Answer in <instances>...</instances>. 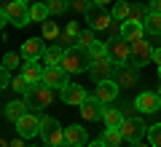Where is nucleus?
Returning a JSON list of instances; mask_svg holds the SVG:
<instances>
[{"label": "nucleus", "instance_id": "nucleus-1", "mask_svg": "<svg viewBox=\"0 0 161 147\" xmlns=\"http://www.w3.org/2000/svg\"><path fill=\"white\" fill-rule=\"evenodd\" d=\"M59 67L64 72H73V75L89 72V67H92V51L83 48V45H70V48H64V56H62Z\"/></svg>", "mask_w": 161, "mask_h": 147}, {"label": "nucleus", "instance_id": "nucleus-2", "mask_svg": "<svg viewBox=\"0 0 161 147\" xmlns=\"http://www.w3.org/2000/svg\"><path fill=\"white\" fill-rule=\"evenodd\" d=\"M24 102H27L30 110H46L54 102V88H48L43 83H32L27 88V94H24Z\"/></svg>", "mask_w": 161, "mask_h": 147}, {"label": "nucleus", "instance_id": "nucleus-3", "mask_svg": "<svg viewBox=\"0 0 161 147\" xmlns=\"http://www.w3.org/2000/svg\"><path fill=\"white\" fill-rule=\"evenodd\" d=\"M121 136L126 142H142V136H148V126H145L142 118H137V115H124V120H121Z\"/></svg>", "mask_w": 161, "mask_h": 147}, {"label": "nucleus", "instance_id": "nucleus-4", "mask_svg": "<svg viewBox=\"0 0 161 147\" xmlns=\"http://www.w3.org/2000/svg\"><path fill=\"white\" fill-rule=\"evenodd\" d=\"M115 67L118 64L113 62V59L105 54V56H97V59H92V67H89V75H92V80L94 83H102V80H110L115 75Z\"/></svg>", "mask_w": 161, "mask_h": 147}, {"label": "nucleus", "instance_id": "nucleus-5", "mask_svg": "<svg viewBox=\"0 0 161 147\" xmlns=\"http://www.w3.org/2000/svg\"><path fill=\"white\" fill-rule=\"evenodd\" d=\"M40 136H43L46 147L48 144H62L64 142V129L57 118H40Z\"/></svg>", "mask_w": 161, "mask_h": 147}, {"label": "nucleus", "instance_id": "nucleus-6", "mask_svg": "<svg viewBox=\"0 0 161 147\" xmlns=\"http://www.w3.org/2000/svg\"><path fill=\"white\" fill-rule=\"evenodd\" d=\"M105 48H108V56L113 59L115 64H129V56H132V43H126V40L121 38H110L108 43H105Z\"/></svg>", "mask_w": 161, "mask_h": 147}, {"label": "nucleus", "instance_id": "nucleus-7", "mask_svg": "<svg viewBox=\"0 0 161 147\" xmlns=\"http://www.w3.org/2000/svg\"><path fill=\"white\" fill-rule=\"evenodd\" d=\"M83 16H86V22H89V29H94V32L110 29V22H113V13H108L102 6H97V3H92V8H89Z\"/></svg>", "mask_w": 161, "mask_h": 147}, {"label": "nucleus", "instance_id": "nucleus-8", "mask_svg": "<svg viewBox=\"0 0 161 147\" xmlns=\"http://www.w3.org/2000/svg\"><path fill=\"white\" fill-rule=\"evenodd\" d=\"M6 13H8V22L14 27H27L32 19H30V6L27 3H19V0H11L6 3Z\"/></svg>", "mask_w": 161, "mask_h": 147}, {"label": "nucleus", "instance_id": "nucleus-9", "mask_svg": "<svg viewBox=\"0 0 161 147\" xmlns=\"http://www.w3.org/2000/svg\"><path fill=\"white\" fill-rule=\"evenodd\" d=\"M14 126H16V131H19V136H22V139L40 136V118H38V115H32V113H24Z\"/></svg>", "mask_w": 161, "mask_h": 147}, {"label": "nucleus", "instance_id": "nucleus-10", "mask_svg": "<svg viewBox=\"0 0 161 147\" xmlns=\"http://www.w3.org/2000/svg\"><path fill=\"white\" fill-rule=\"evenodd\" d=\"M150 56H153V45L148 43V40H137V43H132V56H129V64H134V67H145V64H150Z\"/></svg>", "mask_w": 161, "mask_h": 147}, {"label": "nucleus", "instance_id": "nucleus-11", "mask_svg": "<svg viewBox=\"0 0 161 147\" xmlns=\"http://www.w3.org/2000/svg\"><path fill=\"white\" fill-rule=\"evenodd\" d=\"M67 75H70V72H64L59 64H48V67L43 70V80H40V83L48 86V88H64V86L70 83Z\"/></svg>", "mask_w": 161, "mask_h": 147}, {"label": "nucleus", "instance_id": "nucleus-12", "mask_svg": "<svg viewBox=\"0 0 161 147\" xmlns=\"http://www.w3.org/2000/svg\"><path fill=\"white\" fill-rule=\"evenodd\" d=\"M59 96H62V102L70 104V107H80V104L86 102V91H83V86L78 83H67L64 88H59Z\"/></svg>", "mask_w": 161, "mask_h": 147}, {"label": "nucleus", "instance_id": "nucleus-13", "mask_svg": "<svg viewBox=\"0 0 161 147\" xmlns=\"http://www.w3.org/2000/svg\"><path fill=\"white\" fill-rule=\"evenodd\" d=\"M113 80L118 83V88H132V86H137V80H140L137 67H134V64H118Z\"/></svg>", "mask_w": 161, "mask_h": 147}, {"label": "nucleus", "instance_id": "nucleus-14", "mask_svg": "<svg viewBox=\"0 0 161 147\" xmlns=\"http://www.w3.org/2000/svg\"><path fill=\"white\" fill-rule=\"evenodd\" d=\"M43 51H46V45H43L40 38H30V40L22 43V59L24 62H38L43 56Z\"/></svg>", "mask_w": 161, "mask_h": 147}, {"label": "nucleus", "instance_id": "nucleus-15", "mask_svg": "<svg viewBox=\"0 0 161 147\" xmlns=\"http://www.w3.org/2000/svg\"><path fill=\"white\" fill-rule=\"evenodd\" d=\"M118 35L126 43H137V40H142V35H145V27L140 22H132V19H126V22H121V29H118Z\"/></svg>", "mask_w": 161, "mask_h": 147}, {"label": "nucleus", "instance_id": "nucleus-16", "mask_svg": "<svg viewBox=\"0 0 161 147\" xmlns=\"http://www.w3.org/2000/svg\"><path fill=\"white\" fill-rule=\"evenodd\" d=\"M94 96H97L102 104H113V99L118 96V83H115L113 78H110V80H102V83H97Z\"/></svg>", "mask_w": 161, "mask_h": 147}, {"label": "nucleus", "instance_id": "nucleus-17", "mask_svg": "<svg viewBox=\"0 0 161 147\" xmlns=\"http://www.w3.org/2000/svg\"><path fill=\"white\" fill-rule=\"evenodd\" d=\"M102 113H105V104L99 102L94 94H89L86 102L80 104V115H83L86 120H97V118H102Z\"/></svg>", "mask_w": 161, "mask_h": 147}, {"label": "nucleus", "instance_id": "nucleus-18", "mask_svg": "<svg viewBox=\"0 0 161 147\" xmlns=\"http://www.w3.org/2000/svg\"><path fill=\"white\" fill-rule=\"evenodd\" d=\"M134 107H137L140 113H156V110H161V99H158V94H153V91H142V94H137Z\"/></svg>", "mask_w": 161, "mask_h": 147}, {"label": "nucleus", "instance_id": "nucleus-19", "mask_svg": "<svg viewBox=\"0 0 161 147\" xmlns=\"http://www.w3.org/2000/svg\"><path fill=\"white\" fill-rule=\"evenodd\" d=\"M64 142L67 144H73V147H86L89 144V134H86V129L83 126H67L64 129Z\"/></svg>", "mask_w": 161, "mask_h": 147}, {"label": "nucleus", "instance_id": "nucleus-20", "mask_svg": "<svg viewBox=\"0 0 161 147\" xmlns=\"http://www.w3.org/2000/svg\"><path fill=\"white\" fill-rule=\"evenodd\" d=\"M22 75L27 78L30 86H32V83H40V80H43V67H40L38 62H24V64H22Z\"/></svg>", "mask_w": 161, "mask_h": 147}, {"label": "nucleus", "instance_id": "nucleus-21", "mask_svg": "<svg viewBox=\"0 0 161 147\" xmlns=\"http://www.w3.org/2000/svg\"><path fill=\"white\" fill-rule=\"evenodd\" d=\"M24 113H27V102H24V99H14V102L6 104V118L14 120V123H16Z\"/></svg>", "mask_w": 161, "mask_h": 147}, {"label": "nucleus", "instance_id": "nucleus-22", "mask_svg": "<svg viewBox=\"0 0 161 147\" xmlns=\"http://www.w3.org/2000/svg\"><path fill=\"white\" fill-rule=\"evenodd\" d=\"M102 120H105V126H110V129H118L121 120H124V113H121L118 107H105Z\"/></svg>", "mask_w": 161, "mask_h": 147}, {"label": "nucleus", "instance_id": "nucleus-23", "mask_svg": "<svg viewBox=\"0 0 161 147\" xmlns=\"http://www.w3.org/2000/svg\"><path fill=\"white\" fill-rule=\"evenodd\" d=\"M62 56H64L62 45H51V48L43 51V62H46V64H62Z\"/></svg>", "mask_w": 161, "mask_h": 147}, {"label": "nucleus", "instance_id": "nucleus-24", "mask_svg": "<svg viewBox=\"0 0 161 147\" xmlns=\"http://www.w3.org/2000/svg\"><path fill=\"white\" fill-rule=\"evenodd\" d=\"M148 35H161V13H148V19L142 22Z\"/></svg>", "mask_w": 161, "mask_h": 147}, {"label": "nucleus", "instance_id": "nucleus-25", "mask_svg": "<svg viewBox=\"0 0 161 147\" xmlns=\"http://www.w3.org/2000/svg\"><path fill=\"white\" fill-rule=\"evenodd\" d=\"M102 142H105L108 147H118L121 142H124V136H121V129H110V126H108V129L102 131Z\"/></svg>", "mask_w": 161, "mask_h": 147}, {"label": "nucleus", "instance_id": "nucleus-26", "mask_svg": "<svg viewBox=\"0 0 161 147\" xmlns=\"http://www.w3.org/2000/svg\"><path fill=\"white\" fill-rule=\"evenodd\" d=\"M30 19L32 22H46L48 19V6L46 3H32L30 6Z\"/></svg>", "mask_w": 161, "mask_h": 147}, {"label": "nucleus", "instance_id": "nucleus-27", "mask_svg": "<svg viewBox=\"0 0 161 147\" xmlns=\"http://www.w3.org/2000/svg\"><path fill=\"white\" fill-rule=\"evenodd\" d=\"M129 11H132V6H129L126 0H118V3L113 6V19H115V22H126Z\"/></svg>", "mask_w": 161, "mask_h": 147}, {"label": "nucleus", "instance_id": "nucleus-28", "mask_svg": "<svg viewBox=\"0 0 161 147\" xmlns=\"http://www.w3.org/2000/svg\"><path fill=\"white\" fill-rule=\"evenodd\" d=\"M46 6H48V16H62L70 8V0H48Z\"/></svg>", "mask_w": 161, "mask_h": 147}, {"label": "nucleus", "instance_id": "nucleus-29", "mask_svg": "<svg viewBox=\"0 0 161 147\" xmlns=\"http://www.w3.org/2000/svg\"><path fill=\"white\" fill-rule=\"evenodd\" d=\"M148 6H142V3H134V6H132V11H129V19H132V22H140V24H142L145 22V19H148Z\"/></svg>", "mask_w": 161, "mask_h": 147}, {"label": "nucleus", "instance_id": "nucleus-30", "mask_svg": "<svg viewBox=\"0 0 161 147\" xmlns=\"http://www.w3.org/2000/svg\"><path fill=\"white\" fill-rule=\"evenodd\" d=\"M148 142H150V147H161V123L148 126Z\"/></svg>", "mask_w": 161, "mask_h": 147}, {"label": "nucleus", "instance_id": "nucleus-31", "mask_svg": "<svg viewBox=\"0 0 161 147\" xmlns=\"http://www.w3.org/2000/svg\"><path fill=\"white\" fill-rule=\"evenodd\" d=\"M78 45H83V48H92L97 40H94V29H83V32L78 35V40H75Z\"/></svg>", "mask_w": 161, "mask_h": 147}, {"label": "nucleus", "instance_id": "nucleus-32", "mask_svg": "<svg viewBox=\"0 0 161 147\" xmlns=\"http://www.w3.org/2000/svg\"><path fill=\"white\" fill-rule=\"evenodd\" d=\"M11 88H14V91H19V94H27L30 83H27V78H24V75H16V78L11 80Z\"/></svg>", "mask_w": 161, "mask_h": 147}, {"label": "nucleus", "instance_id": "nucleus-33", "mask_svg": "<svg viewBox=\"0 0 161 147\" xmlns=\"http://www.w3.org/2000/svg\"><path fill=\"white\" fill-rule=\"evenodd\" d=\"M40 24H43V38L54 40V38H57V35H59V27H57V24H54V22H48V19H46V22H40Z\"/></svg>", "mask_w": 161, "mask_h": 147}, {"label": "nucleus", "instance_id": "nucleus-34", "mask_svg": "<svg viewBox=\"0 0 161 147\" xmlns=\"http://www.w3.org/2000/svg\"><path fill=\"white\" fill-rule=\"evenodd\" d=\"M11 70H8V67H3V64H0V91H3V88H11Z\"/></svg>", "mask_w": 161, "mask_h": 147}, {"label": "nucleus", "instance_id": "nucleus-35", "mask_svg": "<svg viewBox=\"0 0 161 147\" xmlns=\"http://www.w3.org/2000/svg\"><path fill=\"white\" fill-rule=\"evenodd\" d=\"M70 8L78 13H86L89 8H92V0H70Z\"/></svg>", "mask_w": 161, "mask_h": 147}, {"label": "nucleus", "instance_id": "nucleus-36", "mask_svg": "<svg viewBox=\"0 0 161 147\" xmlns=\"http://www.w3.org/2000/svg\"><path fill=\"white\" fill-rule=\"evenodd\" d=\"M19 59H22V54H6V59H3V67H8V70L19 67Z\"/></svg>", "mask_w": 161, "mask_h": 147}, {"label": "nucleus", "instance_id": "nucleus-37", "mask_svg": "<svg viewBox=\"0 0 161 147\" xmlns=\"http://www.w3.org/2000/svg\"><path fill=\"white\" fill-rule=\"evenodd\" d=\"M148 11L150 13H161V0H150V3H148Z\"/></svg>", "mask_w": 161, "mask_h": 147}, {"label": "nucleus", "instance_id": "nucleus-38", "mask_svg": "<svg viewBox=\"0 0 161 147\" xmlns=\"http://www.w3.org/2000/svg\"><path fill=\"white\" fill-rule=\"evenodd\" d=\"M150 62H156L161 67V48H153V56H150Z\"/></svg>", "mask_w": 161, "mask_h": 147}, {"label": "nucleus", "instance_id": "nucleus-39", "mask_svg": "<svg viewBox=\"0 0 161 147\" xmlns=\"http://www.w3.org/2000/svg\"><path fill=\"white\" fill-rule=\"evenodd\" d=\"M6 22H8V13H6V8H0V29L6 27Z\"/></svg>", "mask_w": 161, "mask_h": 147}, {"label": "nucleus", "instance_id": "nucleus-40", "mask_svg": "<svg viewBox=\"0 0 161 147\" xmlns=\"http://www.w3.org/2000/svg\"><path fill=\"white\" fill-rule=\"evenodd\" d=\"M86 147H108V144H105V142L102 139H94V142H89V144Z\"/></svg>", "mask_w": 161, "mask_h": 147}, {"label": "nucleus", "instance_id": "nucleus-41", "mask_svg": "<svg viewBox=\"0 0 161 147\" xmlns=\"http://www.w3.org/2000/svg\"><path fill=\"white\" fill-rule=\"evenodd\" d=\"M129 147H148L145 142H129Z\"/></svg>", "mask_w": 161, "mask_h": 147}, {"label": "nucleus", "instance_id": "nucleus-42", "mask_svg": "<svg viewBox=\"0 0 161 147\" xmlns=\"http://www.w3.org/2000/svg\"><path fill=\"white\" fill-rule=\"evenodd\" d=\"M11 147H24V144H22V136H19V139H14V142H11Z\"/></svg>", "mask_w": 161, "mask_h": 147}, {"label": "nucleus", "instance_id": "nucleus-43", "mask_svg": "<svg viewBox=\"0 0 161 147\" xmlns=\"http://www.w3.org/2000/svg\"><path fill=\"white\" fill-rule=\"evenodd\" d=\"M92 3H97V6H108V3H113V0H92Z\"/></svg>", "mask_w": 161, "mask_h": 147}, {"label": "nucleus", "instance_id": "nucleus-44", "mask_svg": "<svg viewBox=\"0 0 161 147\" xmlns=\"http://www.w3.org/2000/svg\"><path fill=\"white\" fill-rule=\"evenodd\" d=\"M48 147H73V144H67V142H62V144H48Z\"/></svg>", "mask_w": 161, "mask_h": 147}, {"label": "nucleus", "instance_id": "nucleus-45", "mask_svg": "<svg viewBox=\"0 0 161 147\" xmlns=\"http://www.w3.org/2000/svg\"><path fill=\"white\" fill-rule=\"evenodd\" d=\"M0 147H8V142H6V139H0Z\"/></svg>", "mask_w": 161, "mask_h": 147}, {"label": "nucleus", "instance_id": "nucleus-46", "mask_svg": "<svg viewBox=\"0 0 161 147\" xmlns=\"http://www.w3.org/2000/svg\"><path fill=\"white\" fill-rule=\"evenodd\" d=\"M156 94H158V99H161V88H158V91H156Z\"/></svg>", "mask_w": 161, "mask_h": 147}, {"label": "nucleus", "instance_id": "nucleus-47", "mask_svg": "<svg viewBox=\"0 0 161 147\" xmlns=\"http://www.w3.org/2000/svg\"><path fill=\"white\" fill-rule=\"evenodd\" d=\"M158 78H161V67H158Z\"/></svg>", "mask_w": 161, "mask_h": 147}, {"label": "nucleus", "instance_id": "nucleus-48", "mask_svg": "<svg viewBox=\"0 0 161 147\" xmlns=\"http://www.w3.org/2000/svg\"><path fill=\"white\" fill-rule=\"evenodd\" d=\"M19 3H27V0H19Z\"/></svg>", "mask_w": 161, "mask_h": 147}, {"label": "nucleus", "instance_id": "nucleus-49", "mask_svg": "<svg viewBox=\"0 0 161 147\" xmlns=\"http://www.w3.org/2000/svg\"><path fill=\"white\" fill-rule=\"evenodd\" d=\"M46 3H48V0H46Z\"/></svg>", "mask_w": 161, "mask_h": 147}]
</instances>
